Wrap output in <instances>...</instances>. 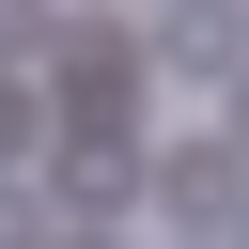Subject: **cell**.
<instances>
[{
	"label": "cell",
	"mask_w": 249,
	"mask_h": 249,
	"mask_svg": "<svg viewBox=\"0 0 249 249\" xmlns=\"http://www.w3.org/2000/svg\"><path fill=\"white\" fill-rule=\"evenodd\" d=\"M140 202H156V218H187V233L218 249V233L249 218V171H233V140H171V156L140 171Z\"/></svg>",
	"instance_id": "obj_1"
},
{
	"label": "cell",
	"mask_w": 249,
	"mask_h": 249,
	"mask_svg": "<svg viewBox=\"0 0 249 249\" xmlns=\"http://www.w3.org/2000/svg\"><path fill=\"white\" fill-rule=\"evenodd\" d=\"M140 171H156V156H140L124 124H93V140H62V202H78V218H109V202H140Z\"/></svg>",
	"instance_id": "obj_2"
},
{
	"label": "cell",
	"mask_w": 249,
	"mask_h": 249,
	"mask_svg": "<svg viewBox=\"0 0 249 249\" xmlns=\"http://www.w3.org/2000/svg\"><path fill=\"white\" fill-rule=\"evenodd\" d=\"M140 62H171V78H249V31H233V16H171Z\"/></svg>",
	"instance_id": "obj_3"
},
{
	"label": "cell",
	"mask_w": 249,
	"mask_h": 249,
	"mask_svg": "<svg viewBox=\"0 0 249 249\" xmlns=\"http://www.w3.org/2000/svg\"><path fill=\"white\" fill-rule=\"evenodd\" d=\"M16 140H31V93H16V78H0V156H16Z\"/></svg>",
	"instance_id": "obj_4"
},
{
	"label": "cell",
	"mask_w": 249,
	"mask_h": 249,
	"mask_svg": "<svg viewBox=\"0 0 249 249\" xmlns=\"http://www.w3.org/2000/svg\"><path fill=\"white\" fill-rule=\"evenodd\" d=\"M233 171H249V78H233Z\"/></svg>",
	"instance_id": "obj_5"
},
{
	"label": "cell",
	"mask_w": 249,
	"mask_h": 249,
	"mask_svg": "<svg viewBox=\"0 0 249 249\" xmlns=\"http://www.w3.org/2000/svg\"><path fill=\"white\" fill-rule=\"evenodd\" d=\"M62 249H124V233H62Z\"/></svg>",
	"instance_id": "obj_6"
},
{
	"label": "cell",
	"mask_w": 249,
	"mask_h": 249,
	"mask_svg": "<svg viewBox=\"0 0 249 249\" xmlns=\"http://www.w3.org/2000/svg\"><path fill=\"white\" fill-rule=\"evenodd\" d=\"M218 249H249V218H233V233H218Z\"/></svg>",
	"instance_id": "obj_7"
}]
</instances>
